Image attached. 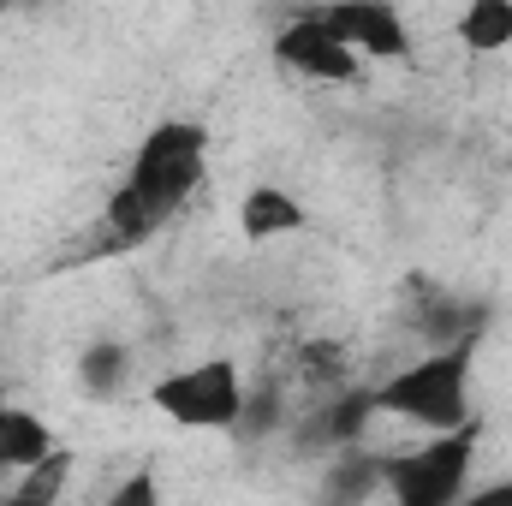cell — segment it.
Here are the masks:
<instances>
[{
    "mask_svg": "<svg viewBox=\"0 0 512 506\" xmlns=\"http://www.w3.org/2000/svg\"><path fill=\"white\" fill-rule=\"evenodd\" d=\"M471 358H477V334L447 340L429 358H417L399 376H387L376 387V405H382L387 417L423 429V435L459 429V423H471Z\"/></svg>",
    "mask_w": 512,
    "mask_h": 506,
    "instance_id": "obj_2",
    "label": "cell"
},
{
    "mask_svg": "<svg viewBox=\"0 0 512 506\" xmlns=\"http://www.w3.org/2000/svg\"><path fill=\"white\" fill-rule=\"evenodd\" d=\"M0 483H12V477H6V471H0Z\"/></svg>",
    "mask_w": 512,
    "mask_h": 506,
    "instance_id": "obj_15",
    "label": "cell"
},
{
    "mask_svg": "<svg viewBox=\"0 0 512 506\" xmlns=\"http://www.w3.org/2000/svg\"><path fill=\"white\" fill-rule=\"evenodd\" d=\"M209 173V131L197 120H161L143 131V143L131 149L126 185L102 203L96 233H90V256H126L149 245L203 185Z\"/></svg>",
    "mask_w": 512,
    "mask_h": 506,
    "instance_id": "obj_1",
    "label": "cell"
},
{
    "mask_svg": "<svg viewBox=\"0 0 512 506\" xmlns=\"http://www.w3.org/2000/svg\"><path fill=\"white\" fill-rule=\"evenodd\" d=\"M245 376L233 358H203V364H185V370H167V376L149 387V405L179 423V429H203V435H227L239 429L245 417Z\"/></svg>",
    "mask_w": 512,
    "mask_h": 506,
    "instance_id": "obj_3",
    "label": "cell"
},
{
    "mask_svg": "<svg viewBox=\"0 0 512 506\" xmlns=\"http://www.w3.org/2000/svg\"><path fill=\"white\" fill-rule=\"evenodd\" d=\"M304 221H310L304 197H292V191H286V185H274V179H262V185H251V191L239 197V233H245L251 245L286 239V233H298Z\"/></svg>",
    "mask_w": 512,
    "mask_h": 506,
    "instance_id": "obj_7",
    "label": "cell"
},
{
    "mask_svg": "<svg viewBox=\"0 0 512 506\" xmlns=\"http://www.w3.org/2000/svg\"><path fill=\"white\" fill-rule=\"evenodd\" d=\"M66 477H72V453H60V447H54L48 459H36L30 471H18V477H12V495H18V501H54V495L66 489Z\"/></svg>",
    "mask_w": 512,
    "mask_h": 506,
    "instance_id": "obj_12",
    "label": "cell"
},
{
    "mask_svg": "<svg viewBox=\"0 0 512 506\" xmlns=\"http://www.w3.org/2000/svg\"><path fill=\"white\" fill-rule=\"evenodd\" d=\"M274 60H280L292 78H304V84H352V78L364 72V54H358L352 42H340V36L322 24V12L286 18V24L274 30Z\"/></svg>",
    "mask_w": 512,
    "mask_h": 506,
    "instance_id": "obj_5",
    "label": "cell"
},
{
    "mask_svg": "<svg viewBox=\"0 0 512 506\" xmlns=\"http://www.w3.org/2000/svg\"><path fill=\"white\" fill-rule=\"evenodd\" d=\"M161 501V483L149 477V471H137L126 483H114V506H155Z\"/></svg>",
    "mask_w": 512,
    "mask_h": 506,
    "instance_id": "obj_13",
    "label": "cell"
},
{
    "mask_svg": "<svg viewBox=\"0 0 512 506\" xmlns=\"http://www.w3.org/2000/svg\"><path fill=\"white\" fill-rule=\"evenodd\" d=\"M316 12H322V24H328L340 42H352L364 60H405V54H411L405 12H399L393 0H328V6H316Z\"/></svg>",
    "mask_w": 512,
    "mask_h": 506,
    "instance_id": "obj_6",
    "label": "cell"
},
{
    "mask_svg": "<svg viewBox=\"0 0 512 506\" xmlns=\"http://www.w3.org/2000/svg\"><path fill=\"white\" fill-rule=\"evenodd\" d=\"M12 6H24V0H0V12H12Z\"/></svg>",
    "mask_w": 512,
    "mask_h": 506,
    "instance_id": "obj_14",
    "label": "cell"
},
{
    "mask_svg": "<svg viewBox=\"0 0 512 506\" xmlns=\"http://www.w3.org/2000/svg\"><path fill=\"white\" fill-rule=\"evenodd\" d=\"M382 405H376V387H358V393H340L334 405H328V417H322V435L334 441V447H346V441H358L364 429H370V417H376Z\"/></svg>",
    "mask_w": 512,
    "mask_h": 506,
    "instance_id": "obj_11",
    "label": "cell"
},
{
    "mask_svg": "<svg viewBox=\"0 0 512 506\" xmlns=\"http://www.w3.org/2000/svg\"><path fill=\"white\" fill-rule=\"evenodd\" d=\"M54 453V429L36 417V411H18V405H0V471L18 477L30 471L36 459Z\"/></svg>",
    "mask_w": 512,
    "mask_h": 506,
    "instance_id": "obj_8",
    "label": "cell"
},
{
    "mask_svg": "<svg viewBox=\"0 0 512 506\" xmlns=\"http://www.w3.org/2000/svg\"><path fill=\"white\" fill-rule=\"evenodd\" d=\"M477 417L459 429H435L417 453L387 459L382 465V489L405 506H447L471 495V453H477Z\"/></svg>",
    "mask_w": 512,
    "mask_h": 506,
    "instance_id": "obj_4",
    "label": "cell"
},
{
    "mask_svg": "<svg viewBox=\"0 0 512 506\" xmlns=\"http://www.w3.org/2000/svg\"><path fill=\"white\" fill-rule=\"evenodd\" d=\"M72 376H78V387H84L90 399H114V393H126V381H131V346H126V340H114V334L90 340V346L78 352Z\"/></svg>",
    "mask_w": 512,
    "mask_h": 506,
    "instance_id": "obj_9",
    "label": "cell"
},
{
    "mask_svg": "<svg viewBox=\"0 0 512 506\" xmlns=\"http://www.w3.org/2000/svg\"><path fill=\"white\" fill-rule=\"evenodd\" d=\"M453 36L471 54H507L512 48V0H465L453 18Z\"/></svg>",
    "mask_w": 512,
    "mask_h": 506,
    "instance_id": "obj_10",
    "label": "cell"
}]
</instances>
